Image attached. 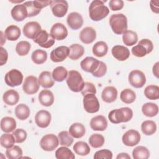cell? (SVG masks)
Returning <instances> with one entry per match:
<instances>
[{
    "mask_svg": "<svg viewBox=\"0 0 159 159\" xmlns=\"http://www.w3.org/2000/svg\"><path fill=\"white\" fill-rule=\"evenodd\" d=\"M11 1V2H14V3H16V2H23V1H22V0H21V1Z\"/></svg>",
    "mask_w": 159,
    "mask_h": 159,
    "instance_id": "obj_62",
    "label": "cell"
},
{
    "mask_svg": "<svg viewBox=\"0 0 159 159\" xmlns=\"http://www.w3.org/2000/svg\"><path fill=\"white\" fill-rule=\"evenodd\" d=\"M90 127L94 130H105L107 127V119L102 115L96 116L91 119Z\"/></svg>",
    "mask_w": 159,
    "mask_h": 159,
    "instance_id": "obj_21",
    "label": "cell"
},
{
    "mask_svg": "<svg viewBox=\"0 0 159 159\" xmlns=\"http://www.w3.org/2000/svg\"><path fill=\"white\" fill-rule=\"evenodd\" d=\"M81 94L83 96H84L87 94H96V89L94 84L89 82L84 83V87L81 90Z\"/></svg>",
    "mask_w": 159,
    "mask_h": 159,
    "instance_id": "obj_53",
    "label": "cell"
},
{
    "mask_svg": "<svg viewBox=\"0 0 159 159\" xmlns=\"http://www.w3.org/2000/svg\"><path fill=\"white\" fill-rule=\"evenodd\" d=\"M142 112L147 117H154L158 114V107L155 103L147 102L142 106Z\"/></svg>",
    "mask_w": 159,
    "mask_h": 159,
    "instance_id": "obj_33",
    "label": "cell"
},
{
    "mask_svg": "<svg viewBox=\"0 0 159 159\" xmlns=\"http://www.w3.org/2000/svg\"><path fill=\"white\" fill-rule=\"evenodd\" d=\"M122 34L123 42L127 46H132L137 42L138 36L136 32L129 30H126Z\"/></svg>",
    "mask_w": 159,
    "mask_h": 159,
    "instance_id": "obj_34",
    "label": "cell"
},
{
    "mask_svg": "<svg viewBox=\"0 0 159 159\" xmlns=\"http://www.w3.org/2000/svg\"><path fill=\"white\" fill-rule=\"evenodd\" d=\"M52 75L55 81L61 82L68 76V71L63 66H57L53 70Z\"/></svg>",
    "mask_w": 159,
    "mask_h": 159,
    "instance_id": "obj_42",
    "label": "cell"
},
{
    "mask_svg": "<svg viewBox=\"0 0 159 159\" xmlns=\"http://www.w3.org/2000/svg\"><path fill=\"white\" fill-rule=\"evenodd\" d=\"M39 81L43 88H50L52 87L55 83L51 73L48 71H43L40 74Z\"/></svg>",
    "mask_w": 159,
    "mask_h": 159,
    "instance_id": "obj_26",
    "label": "cell"
},
{
    "mask_svg": "<svg viewBox=\"0 0 159 159\" xmlns=\"http://www.w3.org/2000/svg\"><path fill=\"white\" fill-rule=\"evenodd\" d=\"M69 53V47L66 46H60L51 52L50 59L52 61L55 63L61 62L68 57Z\"/></svg>",
    "mask_w": 159,
    "mask_h": 159,
    "instance_id": "obj_14",
    "label": "cell"
},
{
    "mask_svg": "<svg viewBox=\"0 0 159 159\" xmlns=\"http://www.w3.org/2000/svg\"><path fill=\"white\" fill-rule=\"evenodd\" d=\"M66 22L71 29L78 30L82 27L83 24V19L80 13L72 12L68 15Z\"/></svg>",
    "mask_w": 159,
    "mask_h": 159,
    "instance_id": "obj_17",
    "label": "cell"
},
{
    "mask_svg": "<svg viewBox=\"0 0 159 159\" xmlns=\"http://www.w3.org/2000/svg\"><path fill=\"white\" fill-rule=\"evenodd\" d=\"M111 10L116 11L120 10L124 7V2L122 0H111L109 2Z\"/></svg>",
    "mask_w": 159,
    "mask_h": 159,
    "instance_id": "obj_54",
    "label": "cell"
},
{
    "mask_svg": "<svg viewBox=\"0 0 159 159\" xmlns=\"http://www.w3.org/2000/svg\"><path fill=\"white\" fill-rule=\"evenodd\" d=\"M20 29L16 25H10L5 30L4 35L9 41H16L20 36Z\"/></svg>",
    "mask_w": 159,
    "mask_h": 159,
    "instance_id": "obj_28",
    "label": "cell"
},
{
    "mask_svg": "<svg viewBox=\"0 0 159 159\" xmlns=\"http://www.w3.org/2000/svg\"><path fill=\"white\" fill-rule=\"evenodd\" d=\"M158 65L159 62H157L153 66V73L157 78H158Z\"/></svg>",
    "mask_w": 159,
    "mask_h": 159,
    "instance_id": "obj_59",
    "label": "cell"
},
{
    "mask_svg": "<svg viewBox=\"0 0 159 159\" xmlns=\"http://www.w3.org/2000/svg\"><path fill=\"white\" fill-rule=\"evenodd\" d=\"M52 1H34V4L35 7L39 9L50 5Z\"/></svg>",
    "mask_w": 159,
    "mask_h": 159,
    "instance_id": "obj_57",
    "label": "cell"
},
{
    "mask_svg": "<svg viewBox=\"0 0 159 159\" xmlns=\"http://www.w3.org/2000/svg\"><path fill=\"white\" fill-rule=\"evenodd\" d=\"M50 35L55 40H62L67 37L68 30L64 24L59 22L55 23L50 29Z\"/></svg>",
    "mask_w": 159,
    "mask_h": 159,
    "instance_id": "obj_15",
    "label": "cell"
},
{
    "mask_svg": "<svg viewBox=\"0 0 159 159\" xmlns=\"http://www.w3.org/2000/svg\"><path fill=\"white\" fill-rule=\"evenodd\" d=\"M107 72V66L106 65L101 61H99V64L97 69L92 73L93 76L96 78H101L104 76Z\"/></svg>",
    "mask_w": 159,
    "mask_h": 159,
    "instance_id": "obj_51",
    "label": "cell"
},
{
    "mask_svg": "<svg viewBox=\"0 0 159 159\" xmlns=\"http://www.w3.org/2000/svg\"><path fill=\"white\" fill-rule=\"evenodd\" d=\"M96 38V30L91 27H84L80 33V39L81 41L85 44L91 43L95 40Z\"/></svg>",
    "mask_w": 159,
    "mask_h": 159,
    "instance_id": "obj_18",
    "label": "cell"
},
{
    "mask_svg": "<svg viewBox=\"0 0 159 159\" xmlns=\"http://www.w3.org/2000/svg\"><path fill=\"white\" fill-rule=\"evenodd\" d=\"M33 40L41 47L45 48L52 47L55 43V39L45 30H42Z\"/></svg>",
    "mask_w": 159,
    "mask_h": 159,
    "instance_id": "obj_10",
    "label": "cell"
},
{
    "mask_svg": "<svg viewBox=\"0 0 159 159\" xmlns=\"http://www.w3.org/2000/svg\"><path fill=\"white\" fill-rule=\"evenodd\" d=\"M66 84L71 91L78 93L83 89L84 82L80 72L76 70H70L68 73Z\"/></svg>",
    "mask_w": 159,
    "mask_h": 159,
    "instance_id": "obj_4",
    "label": "cell"
},
{
    "mask_svg": "<svg viewBox=\"0 0 159 159\" xmlns=\"http://www.w3.org/2000/svg\"><path fill=\"white\" fill-rule=\"evenodd\" d=\"M73 150L78 155L85 156L89 153L90 148L86 142L79 141L76 142L73 145Z\"/></svg>",
    "mask_w": 159,
    "mask_h": 159,
    "instance_id": "obj_36",
    "label": "cell"
},
{
    "mask_svg": "<svg viewBox=\"0 0 159 159\" xmlns=\"http://www.w3.org/2000/svg\"><path fill=\"white\" fill-rule=\"evenodd\" d=\"M141 130L145 135H151L155 133L157 130L156 123L151 120H145L141 125Z\"/></svg>",
    "mask_w": 159,
    "mask_h": 159,
    "instance_id": "obj_38",
    "label": "cell"
},
{
    "mask_svg": "<svg viewBox=\"0 0 159 159\" xmlns=\"http://www.w3.org/2000/svg\"><path fill=\"white\" fill-rule=\"evenodd\" d=\"M35 121L38 127L46 128L50 125L51 122V114L46 110H40L36 113Z\"/></svg>",
    "mask_w": 159,
    "mask_h": 159,
    "instance_id": "obj_16",
    "label": "cell"
},
{
    "mask_svg": "<svg viewBox=\"0 0 159 159\" xmlns=\"http://www.w3.org/2000/svg\"><path fill=\"white\" fill-rule=\"evenodd\" d=\"M40 103L45 107H49L53 104L54 96L53 93L48 89L42 90L39 94Z\"/></svg>",
    "mask_w": 159,
    "mask_h": 159,
    "instance_id": "obj_23",
    "label": "cell"
},
{
    "mask_svg": "<svg viewBox=\"0 0 159 159\" xmlns=\"http://www.w3.org/2000/svg\"><path fill=\"white\" fill-rule=\"evenodd\" d=\"M117 159L119 158H124V159H130V157L126 153H121L117 155L116 157Z\"/></svg>",
    "mask_w": 159,
    "mask_h": 159,
    "instance_id": "obj_60",
    "label": "cell"
},
{
    "mask_svg": "<svg viewBox=\"0 0 159 159\" xmlns=\"http://www.w3.org/2000/svg\"><path fill=\"white\" fill-rule=\"evenodd\" d=\"M117 97V90L114 86H107L102 91V99L107 103H111L116 101Z\"/></svg>",
    "mask_w": 159,
    "mask_h": 159,
    "instance_id": "obj_24",
    "label": "cell"
},
{
    "mask_svg": "<svg viewBox=\"0 0 159 159\" xmlns=\"http://www.w3.org/2000/svg\"><path fill=\"white\" fill-rule=\"evenodd\" d=\"M5 35L3 34V32L2 31H1V46L2 47L3 45V44L6 42V39H4L3 37Z\"/></svg>",
    "mask_w": 159,
    "mask_h": 159,
    "instance_id": "obj_61",
    "label": "cell"
},
{
    "mask_svg": "<svg viewBox=\"0 0 159 159\" xmlns=\"http://www.w3.org/2000/svg\"><path fill=\"white\" fill-rule=\"evenodd\" d=\"M16 140L12 134H4L0 137L1 145L5 148H9L13 147Z\"/></svg>",
    "mask_w": 159,
    "mask_h": 159,
    "instance_id": "obj_46",
    "label": "cell"
},
{
    "mask_svg": "<svg viewBox=\"0 0 159 159\" xmlns=\"http://www.w3.org/2000/svg\"><path fill=\"white\" fill-rule=\"evenodd\" d=\"M59 144L58 138L54 134H47L44 135L40 141L41 148L47 152L54 150Z\"/></svg>",
    "mask_w": 159,
    "mask_h": 159,
    "instance_id": "obj_7",
    "label": "cell"
},
{
    "mask_svg": "<svg viewBox=\"0 0 159 159\" xmlns=\"http://www.w3.org/2000/svg\"><path fill=\"white\" fill-rule=\"evenodd\" d=\"M2 99L6 104L14 106L19 102V94L14 89H9L4 93Z\"/></svg>",
    "mask_w": 159,
    "mask_h": 159,
    "instance_id": "obj_25",
    "label": "cell"
},
{
    "mask_svg": "<svg viewBox=\"0 0 159 159\" xmlns=\"http://www.w3.org/2000/svg\"><path fill=\"white\" fill-rule=\"evenodd\" d=\"M120 98L123 102L125 104H131L135 101L136 94L132 89L126 88L121 91Z\"/></svg>",
    "mask_w": 159,
    "mask_h": 159,
    "instance_id": "obj_40",
    "label": "cell"
},
{
    "mask_svg": "<svg viewBox=\"0 0 159 159\" xmlns=\"http://www.w3.org/2000/svg\"><path fill=\"white\" fill-rule=\"evenodd\" d=\"M11 13L13 19L17 22L22 21L28 17L27 10L24 4H17L14 6Z\"/></svg>",
    "mask_w": 159,
    "mask_h": 159,
    "instance_id": "obj_19",
    "label": "cell"
},
{
    "mask_svg": "<svg viewBox=\"0 0 159 159\" xmlns=\"http://www.w3.org/2000/svg\"><path fill=\"white\" fill-rule=\"evenodd\" d=\"M104 137L99 134H92L89 138V143L90 145L94 148L101 147L104 143Z\"/></svg>",
    "mask_w": 159,
    "mask_h": 159,
    "instance_id": "obj_43",
    "label": "cell"
},
{
    "mask_svg": "<svg viewBox=\"0 0 159 159\" xmlns=\"http://www.w3.org/2000/svg\"><path fill=\"white\" fill-rule=\"evenodd\" d=\"M133 117L132 110L127 107L116 109L111 111L108 115L109 120L113 124L127 122Z\"/></svg>",
    "mask_w": 159,
    "mask_h": 159,
    "instance_id": "obj_2",
    "label": "cell"
},
{
    "mask_svg": "<svg viewBox=\"0 0 159 159\" xmlns=\"http://www.w3.org/2000/svg\"><path fill=\"white\" fill-rule=\"evenodd\" d=\"M112 158V153L109 150L102 149L97 151L94 155V159L104 158V159H111Z\"/></svg>",
    "mask_w": 159,
    "mask_h": 159,
    "instance_id": "obj_52",
    "label": "cell"
},
{
    "mask_svg": "<svg viewBox=\"0 0 159 159\" xmlns=\"http://www.w3.org/2000/svg\"><path fill=\"white\" fill-rule=\"evenodd\" d=\"M93 53L98 57H102L105 56L108 51V46L107 43L103 41L96 42L93 47Z\"/></svg>",
    "mask_w": 159,
    "mask_h": 159,
    "instance_id": "obj_31",
    "label": "cell"
},
{
    "mask_svg": "<svg viewBox=\"0 0 159 159\" xmlns=\"http://www.w3.org/2000/svg\"><path fill=\"white\" fill-rule=\"evenodd\" d=\"M132 54L137 57H143L148 54L146 48L142 44L138 43V45L134 46L132 48Z\"/></svg>",
    "mask_w": 159,
    "mask_h": 159,
    "instance_id": "obj_50",
    "label": "cell"
},
{
    "mask_svg": "<svg viewBox=\"0 0 159 159\" xmlns=\"http://www.w3.org/2000/svg\"><path fill=\"white\" fill-rule=\"evenodd\" d=\"M16 128V121L11 117H4L1 120V129L6 132H13Z\"/></svg>",
    "mask_w": 159,
    "mask_h": 159,
    "instance_id": "obj_27",
    "label": "cell"
},
{
    "mask_svg": "<svg viewBox=\"0 0 159 159\" xmlns=\"http://www.w3.org/2000/svg\"><path fill=\"white\" fill-rule=\"evenodd\" d=\"M42 30L40 25L37 22L31 21L24 25L22 32L26 37L34 40Z\"/></svg>",
    "mask_w": 159,
    "mask_h": 159,
    "instance_id": "obj_13",
    "label": "cell"
},
{
    "mask_svg": "<svg viewBox=\"0 0 159 159\" xmlns=\"http://www.w3.org/2000/svg\"><path fill=\"white\" fill-rule=\"evenodd\" d=\"M69 49L70 53L68 57L73 60H76L79 59L83 55L84 53V47L78 43L71 45L69 47Z\"/></svg>",
    "mask_w": 159,
    "mask_h": 159,
    "instance_id": "obj_30",
    "label": "cell"
},
{
    "mask_svg": "<svg viewBox=\"0 0 159 159\" xmlns=\"http://www.w3.org/2000/svg\"><path fill=\"white\" fill-rule=\"evenodd\" d=\"M122 140L125 145L133 147L139 143L140 140V134L137 130L130 129L125 132L122 135Z\"/></svg>",
    "mask_w": 159,
    "mask_h": 159,
    "instance_id": "obj_12",
    "label": "cell"
},
{
    "mask_svg": "<svg viewBox=\"0 0 159 159\" xmlns=\"http://www.w3.org/2000/svg\"><path fill=\"white\" fill-rule=\"evenodd\" d=\"M16 116L20 120H24L27 119L30 116L29 107L25 104H18L14 111Z\"/></svg>",
    "mask_w": 159,
    "mask_h": 159,
    "instance_id": "obj_32",
    "label": "cell"
},
{
    "mask_svg": "<svg viewBox=\"0 0 159 159\" xmlns=\"http://www.w3.org/2000/svg\"><path fill=\"white\" fill-rule=\"evenodd\" d=\"M6 155L9 159H17L22 157L23 155L22 150L17 145L13 146L6 150Z\"/></svg>",
    "mask_w": 159,
    "mask_h": 159,
    "instance_id": "obj_44",
    "label": "cell"
},
{
    "mask_svg": "<svg viewBox=\"0 0 159 159\" xmlns=\"http://www.w3.org/2000/svg\"><path fill=\"white\" fill-rule=\"evenodd\" d=\"M109 13V8L104 5L102 1L94 0L89 5V17L94 21H99L103 19L107 16Z\"/></svg>",
    "mask_w": 159,
    "mask_h": 159,
    "instance_id": "obj_1",
    "label": "cell"
},
{
    "mask_svg": "<svg viewBox=\"0 0 159 159\" xmlns=\"http://www.w3.org/2000/svg\"><path fill=\"white\" fill-rule=\"evenodd\" d=\"M128 79L130 84L136 88H140L143 87L146 83V77L145 74L139 70L131 71L129 75Z\"/></svg>",
    "mask_w": 159,
    "mask_h": 159,
    "instance_id": "obj_8",
    "label": "cell"
},
{
    "mask_svg": "<svg viewBox=\"0 0 159 159\" xmlns=\"http://www.w3.org/2000/svg\"><path fill=\"white\" fill-rule=\"evenodd\" d=\"M27 8L28 12V17H31L38 15L40 12V9L37 8L34 4V1H27L23 3Z\"/></svg>",
    "mask_w": 159,
    "mask_h": 159,
    "instance_id": "obj_48",
    "label": "cell"
},
{
    "mask_svg": "<svg viewBox=\"0 0 159 159\" xmlns=\"http://www.w3.org/2000/svg\"><path fill=\"white\" fill-rule=\"evenodd\" d=\"M150 8L152 9V11L158 14L159 12V8H158V4H159V1L157 0V1H151L150 2Z\"/></svg>",
    "mask_w": 159,
    "mask_h": 159,
    "instance_id": "obj_58",
    "label": "cell"
},
{
    "mask_svg": "<svg viewBox=\"0 0 159 159\" xmlns=\"http://www.w3.org/2000/svg\"><path fill=\"white\" fill-rule=\"evenodd\" d=\"M109 24L112 31L118 35L127 30V19L123 14H114L109 18Z\"/></svg>",
    "mask_w": 159,
    "mask_h": 159,
    "instance_id": "obj_3",
    "label": "cell"
},
{
    "mask_svg": "<svg viewBox=\"0 0 159 159\" xmlns=\"http://www.w3.org/2000/svg\"><path fill=\"white\" fill-rule=\"evenodd\" d=\"M99 61L92 57H87L80 63L82 70L84 71L93 73L98 67Z\"/></svg>",
    "mask_w": 159,
    "mask_h": 159,
    "instance_id": "obj_20",
    "label": "cell"
},
{
    "mask_svg": "<svg viewBox=\"0 0 159 159\" xmlns=\"http://www.w3.org/2000/svg\"><path fill=\"white\" fill-rule=\"evenodd\" d=\"M31 59L35 64H43L47 59V53L45 50L37 49L32 52Z\"/></svg>",
    "mask_w": 159,
    "mask_h": 159,
    "instance_id": "obj_35",
    "label": "cell"
},
{
    "mask_svg": "<svg viewBox=\"0 0 159 159\" xmlns=\"http://www.w3.org/2000/svg\"><path fill=\"white\" fill-rule=\"evenodd\" d=\"M4 81L7 85L14 87L19 86L23 81L22 73L17 69H12L9 71L4 76Z\"/></svg>",
    "mask_w": 159,
    "mask_h": 159,
    "instance_id": "obj_6",
    "label": "cell"
},
{
    "mask_svg": "<svg viewBox=\"0 0 159 159\" xmlns=\"http://www.w3.org/2000/svg\"><path fill=\"white\" fill-rule=\"evenodd\" d=\"M55 157L57 159H74L75 156L68 148L65 146L61 147L56 150Z\"/></svg>",
    "mask_w": 159,
    "mask_h": 159,
    "instance_id": "obj_41",
    "label": "cell"
},
{
    "mask_svg": "<svg viewBox=\"0 0 159 159\" xmlns=\"http://www.w3.org/2000/svg\"><path fill=\"white\" fill-rule=\"evenodd\" d=\"M58 138L61 145L70 147L73 142V139L67 131H61L58 135Z\"/></svg>",
    "mask_w": 159,
    "mask_h": 159,
    "instance_id": "obj_45",
    "label": "cell"
},
{
    "mask_svg": "<svg viewBox=\"0 0 159 159\" xmlns=\"http://www.w3.org/2000/svg\"><path fill=\"white\" fill-rule=\"evenodd\" d=\"M83 107L88 113L97 112L100 107L99 101L94 94H87L83 96Z\"/></svg>",
    "mask_w": 159,
    "mask_h": 159,
    "instance_id": "obj_5",
    "label": "cell"
},
{
    "mask_svg": "<svg viewBox=\"0 0 159 159\" xmlns=\"http://www.w3.org/2000/svg\"><path fill=\"white\" fill-rule=\"evenodd\" d=\"M50 7L55 16L62 17L68 11V4L67 1L64 0H53L51 1Z\"/></svg>",
    "mask_w": 159,
    "mask_h": 159,
    "instance_id": "obj_11",
    "label": "cell"
},
{
    "mask_svg": "<svg viewBox=\"0 0 159 159\" xmlns=\"http://www.w3.org/2000/svg\"><path fill=\"white\" fill-rule=\"evenodd\" d=\"M40 86L39 79L34 76H28L25 78L23 84V91L27 94H34L36 93Z\"/></svg>",
    "mask_w": 159,
    "mask_h": 159,
    "instance_id": "obj_9",
    "label": "cell"
},
{
    "mask_svg": "<svg viewBox=\"0 0 159 159\" xmlns=\"http://www.w3.org/2000/svg\"><path fill=\"white\" fill-rule=\"evenodd\" d=\"M132 157L134 159H147L150 157V152L145 147L138 146L133 150Z\"/></svg>",
    "mask_w": 159,
    "mask_h": 159,
    "instance_id": "obj_37",
    "label": "cell"
},
{
    "mask_svg": "<svg viewBox=\"0 0 159 159\" xmlns=\"http://www.w3.org/2000/svg\"><path fill=\"white\" fill-rule=\"evenodd\" d=\"M139 43L143 45L146 48L148 54H149L152 52L153 49V45L152 42L150 40L147 39H142L140 41H139Z\"/></svg>",
    "mask_w": 159,
    "mask_h": 159,
    "instance_id": "obj_55",
    "label": "cell"
},
{
    "mask_svg": "<svg viewBox=\"0 0 159 159\" xmlns=\"http://www.w3.org/2000/svg\"><path fill=\"white\" fill-rule=\"evenodd\" d=\"M86 132V129L84 126L78 122L73 123L71 125L69 128V133L74 138L80 139L84 136Z\"/></svg>",
    "mask_w": 159,
    "mask_h": 159,
    "instance_id": "obj_29",
    "label": "cell"
},
{
    "mask_svg": "<svg viewBox=\"0 0 159 159\" xmlns=\"http://www.w3.org/2000/svg\"><path fill=\"white\" fill-rule=\"evenodd\" d=\"M15 139L16 143H22L27 139V134L26 131L22 129H17L13 131L12 134Z\"/></svg>",
    "mask_w": 159,
    "mask_h": 159,
    "instance_id": "obj_49",
    "label": "cell"
},
{
    "mask_svg": "<svg viewBox=\"0 0 159 159\" xmlns=\"http://www.w3.org/2000/svg\"><path fill=\"white\" fill-rule=\"evenodd\" d=\"M7 58H8L7 52L2 47H1V48H0V65L2 66L3 65H4L7 62Z\"/></svg>",
    "mask_w": 159,
    "mask_h": 159,
    "instance_id": "obj_56",
    "label": "cell"
},
{
    "mask_svg": "<svg viewBox=\"0 0 159 159\" xmlns=\"http://www.w3.org/2000/svg\"><path fill=\"white\" fill-rule=\"evenodd\" d=\"M144 94L149 99L157 100L159 98V87L154 84L148 85L145 88Z\"/></svg>",
    "mask_w": 159,
    "mask_h": 159,
    "instance_id": "obj_39",
    "label": "cell"
},
{
    "mask_svg": "<svg viewBox=\"0 0 159 159\" xmlns=\"http://www.w3.org/2000/svg\"><path fill=\"white\" fill-rule=\"evenodd\" d=\"M111 53L113 57L119 61H124L130 56L129 50L122 45H117L112 47Z\"/></svg>",
    "mask_w": 159,
    "mask_h": 159,
    "instance_id": "obj_22",
    "label": "cell"
},
{
    "mask_svg": "<svg viewBox=\"0 0 159 159\" xmlns=\"http://www.w3.org/2000/svg\"><path fill=\"white\" fill-rule=\"evenodd\" d=\"M30 49V44L27 41H20L16 47V52L20 56H25L28 54Z\"/></svg>",
    "mask_w": 159,
    "mask_h": 159,
    "instance_id": "obj_47",
    "label": "cell"
}]
</instances>
